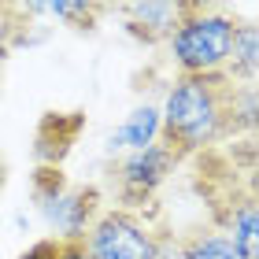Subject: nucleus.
I'll return each mask as SVG.
<instances>
[{"mask_svg":"<svg viewBox=\"0 0 259 259\" xmlns=\"http://www.w3.org/2000/svg\"><path fill=\"white\" fill-rule=\"evenodd\" d=\"M233 30L237 19L207 4H182V19L167 41L170 63L178 67V74H219L226 67Z\"/></svg>","mask_w":259,"mask_h":259,"instance_id":"obj_2","label":"nucleus"},{"mask_svg":"<svg viewBox=\"0 0 259 259\" xmlns=\"http://www.w3.org/2000/svg\"><path fill=\"white\" fill-rule=\"evenodd\" d=\"M30 15H52L63 19L70 30H97V19L104 15V4H85V0H56V4H26Z\"/></svg>","mask_w":259,"mask_h":259,"instance_id":"obj_10","label":"nucleus"},{"mask_svg":"<svg viewBox=\"0 0 259 259\" xmlns=\"http://www.w3.org/2000/svg\"><path fill=\"white\" fill-rule=\"evenodd\" d=\"M81 130H85V115L81 111H49V115H41L37 134H33L37 167H60L67 159V152L78 145Z\"/></svg>","mask_w":259,"mask_h":259,"instance_id":"obj_7","label":"nucleus"},{"mask_svg":"<svg viewBox=\"0 0 259 259\" xmlns=\"http://www.w3.org/2000/svg\"><path fill=\"white\" fill-rule=\"evenodd\" d=\"M178 156L163 145V141H152L148 148H137L119 163V207L126 211H145L152 204V196L159 193V185L178 170Z\"/></svg>","mask_w":259,"mask_h":259,"instance_id":"obj_4","label":"nucleus"},{"mask_svg":"<svg viewBox=\"0 0 259 259\" xmlns=\"http://www.w3.org/2000/svg\"><path fill=\"white\" fill-rule=\"evenodd\" d=\"M255 70H259V33H255L252 22H237L222 74L233 85H255Z\"/></svg>","mask_w":259,"mask_h":259,"instance_id":"obj_8","label":"nucleus"},{"mask_svg":"<svg viewBox=\"0 0 259 259\" xmlns=\"http://www.w3.org/2000/svg\"><path fill=\"white\" fill-rule=\"evenodd\" d=\"M159 226L148 219V211L111 207L100 211V219L81 237V248L89 259H156Z\"/></svg>","mask_w":259,"mask_h":259,"instance_id":"obj_3","label":"nucleus"},{"mask_svg":"<svg viewBox=\"0 0 259 259\" xmlns=\"http://www.w3.org/2000/svg\"><path fill=\"white\" fill-rule=\"evenodd\" d=\"M30 185H33V200L45 207V204H52V200L67 189V178H63L60 167H37V170H33V182H30Z\"/></svg>","mask_w":259,"mask_h":259,"instance_id":"obj_14","label":"nucleus"},{"mask_svg":"<svg viewBox=\"0 0 259 259\" xmlns=\"http://www.w3.org/2000/svg\"><path fill=\"white\" fill-rule=\"evenodd\" d=\"M30 41V11L26 4H0V60Z\"/></svg>","mask_w":259,"mask_h":259,"instance_id":"obj_12","label":"nucleus"},{"mask_svg":"<svg viewBox=\"0 0 259 259\" xmlns=\"http://www.w3.org/2000/svg\"><path fill=\"white\" fill-rule=\"evenodd\" d=\"M156 259H182V241L178 233L159 226V244H156Z\"/></svg>","mask_w":259,"mask_h":259,"instance_id":"obj_15","label":"nucleus"},{"mask_svg":"<svg viewBox=\"0 0 259 259\" xmlns=\"http://www.w3.org/2000/svg\"><path fill=\"white\" fill-rule=\"evenodd\" d=\"M41 211L49 219V226L56 230V241H81L89 226L100 219V189L97 185H67Z\"/></svg>","mask_w":259,"mask_h":259,"instance_id":"obj_5","label":"nucleus"},{"mask_svg":"<svg viewBox=\"0 0 259 259\" xmlns=\"http://www.w3.org/2000/svg\"><path fill=\"white\" fill-rule=\"evenodd\" d=\"M60 259H89L81 241H60Z\"/></svg>","mask_w":259,"mask_h":259,"instance_id":"obj_17","label":"nucleus"},{"mask_svg":"<svg viewBox=\"0 0 259 259\" xmlns=\"http://www.w3.org/2000/svg\"><path fill=\"white\" fill-rule=\"evenodd\" d=\"M19 259H60V241L56 237H45V241H33Z\"/></svg>","mask_w":259,"mask_h":259,"instance_id":"obj_16","label":"nucleus"},{"mask_svg":"<svg viewBox=\"0 0 259 259\" xmlns=\"http://www.w3.org/2000/svg\"><path fill=\"white\" fill-rule=\"evenodd\" d=\"M152 141H159V108H152V104H145V108H137L130 119L111 134L108 148L111 152H137V148H148Z\"/></svg>","mask_w":259,"mask_h":259,"instance_id":"obj_9","label":"nucleus"},{"mask_svg":"<svg viewBox=\"0 0 259 259\" xmlns=\"http://www.w3.org/2000/svg\"><path fill=\"white\" fill-rule=\"evenodd\" d=\"M0 189H4V167H0Z\"/></svg>","mask_w":259,"mask_h":259,"instance_id":"obj_18","label":"nucleus"},{"mask_svg":"<svg viewBox=\"0 0 259 259\" xmlns=\"http://www.w3.org/2000/svg\"><path fill=\"white\" fill-rule=\"evenodd\" d=\"M182 259H241L222 230H193L182 233Z\"/></svg>","mask_w":259,"mask_h":259,"instance_id":"obj_11","label":"nucleus"},{"mask_svg":"<svg viewBox=\"0 0 259 259\" xmlns=\"http://www.w3.org/2000/svg\"><path fill=\"white\" fill-rule=\"evenodd\" d=\"M182 4L185 0H145V4H122L119 15L126 33L141 45H167L182 19Z\"/></svg>","mask_w":259,"mask_h":259,"instance_id":"obj_6","label":"nucleus"},{"mask_svg":"<svg viewBox=\"0 0 259 259\" xmlns=\"http://www.w3.org/2000/svg\"><path fill=\"white\" fill-rule=\"evenodd\" d=\"M255 85H237L233 89V104H230V137L237 134H252L255 130Z\"/></svg>","mask_w":259,"mask_h":259,"instance_id":"obj_13","label":"nucleus"},{"mask_svg":"<svg viewBox=\"0 0 259 259\" xmlns=\"http://www.w3.org/2000/svg\"><path fill=\"white\" fill-rule=\"evenodd\" d=\"M233 81L222 74H178L159 108V141L178 159L211 152L230 137Z\"/></svg>","mask_w":259,"mask_h":259,"instance_id":"obj_1","label":"nucleus"}]
</instances>
